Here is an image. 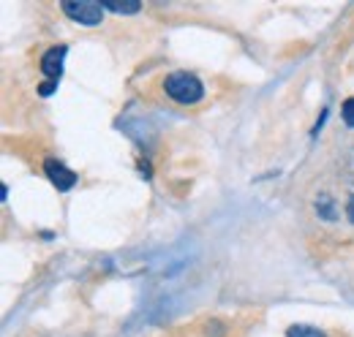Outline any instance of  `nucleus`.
Here are the masks:
<instances>
[{
  "label": "nucleus",
  "mask_w": 354,
  "mask_h": 337,
  "mask_svg": "<svg viewBox=\"0 0 354 337\" xmlns=\"http://www.w3.org/2000/svg\"><path fill=\"white\" fill-rule=\"evenodd\" d=\"M207 335H210V337H223V324H221V321H210V324H207Z\"/></svg>",
  "instance_id": "9"
},
{
  "label": "nucleus",
  "mask_w": 354,
  "mask_h": 337,
  "mask_svg": "<svg viewBox=\"0 0 354 337\" xmlns=\"http://www.w3.org/2000/svg\"><path fill=\"white\" fill-rule=\"evenodd\" d=\"M106 11H115V14H136L142 8L139 0H101Z\"/></svg>",
  "instance_id": "5"
},
{
  "label": "nucleus",
  "mask_w": 354,
  "mask_h": 337,
  "mask_svg": "<svg viewBox=\"0 0 354 337\" xmlns=\"http://www.w3.org/2000/svg\"><path fill=\"white\" fill-rule=\"evenodd\" d=\"M316 212H319V218H324V220H335V218H338L335 202H333L330 196H319V199H316Z\"/></svg>",
  "instance_id": "6"
},
{
  "label": "nucleus",
  "mask_w": 354,
  "mask_h": 337,
  "mask_svg": "<svg viewBox=\"0 0 354 337\" xmlns=\"http://www.w3.org/2000/svg\"><path fill=\"white\" fill-rule=\"evenodd\" d=\"M286 337H327L322 329H313V327H289Z\"/></svg>",
  "instance_id": "7"
},
{
  "label": "nucleus",
  "mask_w": 354,
  "mask_h": 337,
  "mask_svg": "<svg viewBox=\"0 0 354 337\" xmlns=\"http://www.w3.org/2000/svg\"><path fill=\"white\" fill-rule=\"evenodd\" d=\"M66 52H68V46H63V44H60V46H52L44 57H41V71H44V77L49 79V82H57V79H60Z\"/></svg>",
  "instance_id": "4"
},
{
  "label": "nucleus",
  "mask_w": 354,
  "mask_h": 337,
  "mask_svg": "<svg viewBox=\"0 0 354 337\" xmlns=\"http://www.w3.org/2000/svg\"><path fill=\"white\" fill-rule=\"evenodd\" d=\"M164 90H167V95H169L172 101H177V104H196V101L205 95L202 82H199L194 74H185V71L169 74L167 82H164Z\"/></svg>",
  "instance_id": "1"
},
{
  "label": "nucleus",
  "mask_w": 354,
  "mask_h": 337,
  "mask_svg": "<svg viewBox=\"0 0 354 337\" xmlns=\"http://www.w3.org/2000/svg\"><path fill=\"white\" fill-rule=\"evenodd\" d=\"M55 87H57V82H49V79H46L44 84H41V87H39V93H41V95H52V93H55Z\"/></svg>",
  "instance_id": "10"
},
{
  "label": "nucleus",
  "mask_w": 354,
  "mask_h": 337,
  "mask_svg": "<svg viewBox=\"0 0 354 337\" xmlns=\"http://www.w3.org/2000/svg\"><path fill=\"white\" fill-rule=\"evenodd\" d=\"M341 115H344V123L349 128H354V98H346V101H344Z\"/></svg>",
  "instance_id": "8"
},
{
  "label": "nucleus",
  "mask_w": 354,
  "mask_h": 337,
  "mask_svg": "<svg viewBox=\"0 0 354 337\" xmlns=\"http://www.w3.org/2000/svg\"><path fill=\"white\" fill-rule=\"evenodd\" d=\"M63 11L68 19L80 22L85 28H95V25H101L106 8H104V3H95V0H66Z\"/></svg>",
  "instance_id": "2"
},
{
  "label": "nucleus",
  "mask_w": 354,
  "mask_h": 337,
  "mask_svg": "<svg viewBox=\"0 0 354 337\" xmlns=\"http://www.w3.org/2000/svg\"><path fill=\"white\" fill-rule=\"evenodd\" d=\"M346 215H349V220L354 223V196H349V204H346Z\"/></svg>",
  "instance_id": "11"
},
{
  "label": "nucleus",
  "mask_w": 354,
  "mask_h": 337,
  "mask_svg": "<svg viewBox=\"0 0 354 337\" xmlns=\"http://www.w3.org/2000/svg\"><path fill=\"white\" fill-rule=\"evenodd\" d=\"M44 171H46V177H49V182H52L57 191H71V188L77 185V174H74L71 168H66L63 164L52 161V158L44 164Z\"/></svg>",
  "instance_id": "3"
}]
</instances>
